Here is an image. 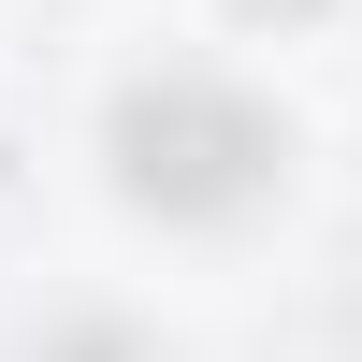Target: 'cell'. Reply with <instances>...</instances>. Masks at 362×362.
<instances>
[{
	"mask_svg": "<svg viewBox=\"0 0 362 362\" xmlns=\"http://www.w3.org/2000/svg\"><path fill=\"white\" fill-rule=\"evenodd\" d=\"M276 160H290V131L247 87H218V73H160V87L116 102V174L160 218H232V203L276 189Z\"/></svg>",
	"mask_w": 362,
	"mask_h": 362,
	"instance_id": "obj_1",
	"label": "cell"
}]
</instances>
